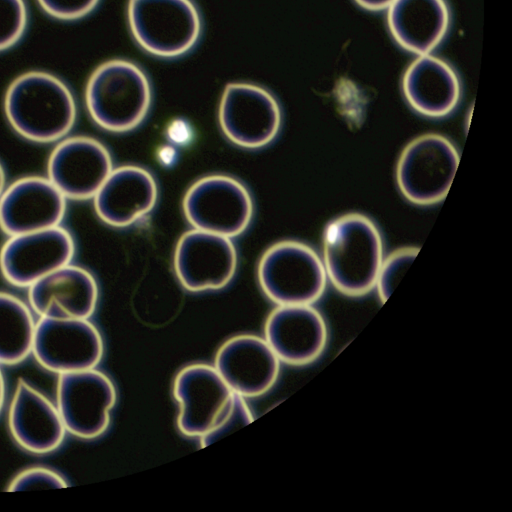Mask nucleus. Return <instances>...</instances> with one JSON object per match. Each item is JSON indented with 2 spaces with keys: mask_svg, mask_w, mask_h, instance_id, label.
Wrapping results in <instances>:
<instances>
[{
  "mask_svg": "<svg viewBox=\"0 0 512 512\" xmlns=\"http://www.w3.org/2000/svg\"><path fill=\"white\" fill-rule=\"evenodd\" d=\"M233 393L215 367L193 364L183 368L173 386L180 405L179 430L189 437L209 432L228 408Z\"/></svg>",
  "mask_w": 512,
  "mask_h": 512,
  "instance_id": "nucleus-14",
  "label": "nucleus"
},
{
  "mask_svg": "<svg viewBox=\"0 0 512 512\" xmlns=\"http://www.w3.org/2000/svg\"><path fill=\"white\" fill-rule=\"evenodd\" d=\"M6 176L4 169L0 163V196L3 193L4 189L6 188Z\"/></svg>",
  "mask_w": 512,
  "mask_h": 512,
  "instance_id": "nucleus-31",
  "label": "nucleus"
},
{
  "mask_svg": "<svg viewBox=\"0 0 512 512\" xmlns=\"http://www.w3.org/2000/svg\"><path fill=\"white\" fill-rule=\"evenodd\" d=\"M252 421V413L244 401V397L233 393L232 400L218 423L209 432L200 437L201 446L206 447L241 429Z\"/></svg>",
  "mask_w": 512,
  "mask_h": 512,
  "instance_id": "nucleus-25",
  "label": "nucleus"
},
{
  "mask_svg": "<svg viewBox=\"0 0 512 512\" xmlns=\"http://www.w3.org/2000/svg\"><path fill=\"white\" fill-rule=\"evenodd\" d=\"M183 210L195 229L231 238L249 226L253 202L246 187L238 180L211 175L190 186L183 199Z\"/></svg>",
  "mask_w": 512,
  "mask_h": 512,
  "instance_id": "nucleus-7",
  "label": "nucleus"
},
{
  "mask_svg": "<svg viewBox=\"0 0 512 512\" xmlns=\"http://www.w3.org/2000/svg\"><path fill=\"white\" fill-rule=\"evenodd\" d=\"M27 19L24 0H0V51L13 46L22 37Z\"/></svg>",
  "mask_w": 512,
  "mask_h": 512,
  "instance_id": "nucleus-26",
  "label": "nucleus"
},
{
  "mask_svg": "<svg viewBox=\"0 0 512 512\" xmlns=\"http://www.w3.org/2000/svg\"><path fill=\"white\" fill-rule=\"evenodd\" d=\"M418 252V247H402L383 259L374 287L383 303L393 293Z\"/></svg>",
  "mask_w": 512,
  "mask_h": 512,
  "instance_id": "nucleus-24",
  "label": "nucleus"
},
{
  "mask_svg": "<svg viewBox=\"0 0 512 512\" xmlns=\"http://www.w3.org/2000/svg\"><path fill=\"white\" fill-rule=\"evenodd\" d=\"M29 301L41 317L88 319L97 305L98 286L89 271L69 263L29 286Z\"/></svg>",
  "mask_w": 512,
  "mask_h": 512,
  "instance_id": "nucleus-18",
  "label": "nucleus"
},
{
  "mask_svg": "<svg viewBox=\"0 0 512 512\" xmlns=\"http://www.w3.org/2000/svg\"><path fill=\"white\" fill-rule=\"evenodd\" d=\"M4 109L13 129L39 143L64 138L76 120V103L67 85L42 71L18 76L8 87Z\"/></svg>",
  "mask_w": 512,
  "mask_h": 512,
  "instance_id": "nucleus-2",
  "label": "nucleus"
},
{
  "mask_svg": "<svg viewBox=\"0 0 512 512\" xmlns=\"http://www.w3.org/2000/svg\"><path fill=\"white\" fill-rule=\"evenodd\" d=\"M359 6L371 10V11H379L383 9H387L388 6L394 0H354Z\"/></svg>",
  "mask_w": 512,
  "mask_h": 512,
  "instance_id": "nucleus-29",
  "label": "nucleus"
},
{
  "mask_svg": "<svg viewBox=\"0 0 512 512\" xmlns=\"http://www.w3.org/2000/svg\"><path fill=\"white\" fill-rule=\"evenodd\" d=\"M98 217L113 227H127L155 206L157 185L153 176L138 166H121L111 171L93 197Z\"/></svg>",
  "mask_w": 512,
  "mask_h": 512,
  "instance_id": "nucleus-19",
  "label": "nucleus"
},
{
  "mask_svg": "<svg viewBox=\"0 0 512 512\" xmlns=\"http://www.w3.org/2000/svg\"><path fill=\"white\" fill-rule=\"evenodd\" d=\"M8 422L16 442L33 453L54 451L65 437L66 428L58 408L22 379L10 405Z\"/></svg>",
  "mask_w": 512,
  "mask_h": 512,
  "instance_id": "nucleus-20",
  "label": "nucleus"
},
{
  "mask_svg": "<svg viewBox=\"0 0 512 512\" xmlns=\"http://www.w3.org/2000/svg\"><path fill=\"white\" fill-rule=\"evenodd\" d=\"M383 259V239L369 217L348 213L324 229L322 261L328 281L341 293L358 297L374 289Z\"/></svg>",
  "mask_w": 512,
  "mask_h": 512,
  "instance_id": "nucleus-1",
  "label": "nucleus"
},
{
  "mask_svg": "<svg viewBox=\"0 0 512 512\" xmlns=\"http://www.w3.org/2000/svg\"><path fill=\"white\" fill-rule=\"evenodd\" d=\"M215 368L234 393L255 397L274 385L280 360L266 340L253 335H238L220 347Z\"/></svg>",
  "mask_w": 512,
  "mask_h": 512,
  "instance_id": "nucleus-17",
  "label": "nucleus"
},
{
  "mask_svg": "<svg viewBox=\"0 0 512 512\" xmlns=\"http://www.w3.org/2000/svg\"><path fill=\"white\" fill-rule=\"evenodd\" d=\"M42 9L54 18L75 20L89 14L100 0H37Z\"/></svg>",
  "mask_w": 512,
  "mask_h": 512,
  "instance_id": "nucleus-28",
  "label": "nucleus"
},
{
  "mask_svg": "<svg viewBox=\"0 0 512 512\" xmlns=\"http://www.w3.org/2000/svg\"><path fill=\"white\" fill-rule=\"evenodd\" d=\"M259 284L278 305H312L325 292L328 278L323 261L308 245L292 240L277 242L262 255Z\"/></svg>",
  "mask_w": 512,
  "mask_h": 512,
  "instance_id": "nucleus-4",
  "label": "nucleus"
},
{
  "mask_svg": "<svg viewBox=\"0 0 512 512\" xmlns=\"http://www.w3.org/2000/svg\"><path fill=\"white\" fill-rule=\"evenodd\" d=\"M402 90L408 104L430 118L449 115L461 98V84L455 70L430 53L418 55L408 66Z\"/></svg>",
  "mask_w": 512,
  "mask_h": 512,
  "instance_id": "nucleus-21",
  "label": "nucleus"
},
{
  "mask_svg": "<svg viewBox=\"0 0 512 512\" xmlns=\"http://www.w3.org/2000/svg\"><path fill=\"white\" fill-rule=\"evenodd\" d=\"M35 326L20 299L0 292V363H19L32 352Z\"/></svg>",
  "mask_w": 512,
  "mask_h": 512,
  "instance_id": "nucleus-23",
  "label": "nucleus"
},
{
  "mask_svg": "<svg viewBox=\"0 0 512 512\" xmlns=\"http://www.w3.org/2000/svg\"><path fill=\"white\" fill-rule=\"evenodd\" d=\"M103 349L101 335L88 319L41 317L35 326L32 352L50 371L62 374L93 369Z\"/></svg>",
  "mask_w": 512,
  "mask_h": 512,
  "instance_id": "nucleus-10",
  "label": "nucleus"
},
{
  "mask_svg": "<svg viewBox=\"0 0 512 512\" xmlns=\"http://www.w3.org/2000/svg\"><path fill=\"white\" fill-rule=\"evenodd\" d=\"M127 16L135 41L157 57L189 52L201 34V17L192 0H129Z\"/></svg>",
  "mask_w": 512,
  "mask_h": 512,
  "instance_id": "nucleus-5",
  "label": "nucleus"
},
{
  "mask_svg": "<svg viewBox=\"0 0 512 512\" xmlns=\"http://www.w3.org/2000/svg\"><path fill=\"white\" fill-rule=\"evenodd\" d=\"M282 121L281 109L266 89L250 83H229L219 105V123L234 144L256 149L277 136Z\"/></svg>",
  "mask_w": 512,
  "mask_h": 512,
  "instance_id": "nucleus-8",
  "label": "nucleus"
},
{
  "mask_svg": "<svg viewBox=\"0 0 512 512\" xmlns=\"http://www.w3.org/2000/svg\"><path fill=\"white\" fill-rule=\"evenodd\" d=\"M459 161V153L448 138L437 133L420 135L399 156L397 186L413 204L439 203L449 192Z\"/></svg>",
  "mask_w": 512,
  "mask_h": 512,
  "instance_id": "nucleus-6",
  "label": "nucleus"
},
{
  "mask_svg": "<svg viewBox=\"0 0 512 512\" xmlns=\"http://www.w3.org/2000/svg\"><path fill=\"white\" fill-rule=\"evenodd\" d=\"M4 399H5V382H4L2 372L0 370V412H1V409L4 404Z\"/></svg>",
  "mask_w": 512,
  "mask_h": 512,
  "instance_id": "nucleus-30",
  "label": "nucleus"
},
{
  "mask_svg": "<svg viewBox=\"0 0 512 512\" xmlns=\"http://www.w3.org/2000/svg\"><path fill=\"white\" fill-rule=\"evenodd\" d=\"M116 403L112 381L102 372L87 369L62 373L57 405L66 430L83 439L101 436L108 428Z\"/></svg>",
  "mask_w": 512,
  "mask_h": 512,
  "instance_id": "nucleus-9",
  "label": "nucleus"
},
{
  "mask_svg": "<svg viewBox=\"0 0 512 512\" xmlns=\"http://www.w3.org/2000/svg\"><path fill=\"white\" fill-rule=\"evenodd\" d=\"M387 23L403 49L424 55L445 38L450 12L445 0H394L387 8Z\"/></svg>",
  "mask_w": 512,
  "mask_h": 512,
  "instance_id": "nucleus-22",
  "label": "nucleus"
},
{
  "mask_svg": "<svg viewBox=\"0 0 512 512\" xmlns=\"http://www.w3.org/2000/svg\"><path fill=\"white\" fill-rule=\"evenodd\" d=\"M237 253L230 238L193 229L179 239L174 269L182 286L192 292L218 290L233 278Z\"/></svg>",
  "mask_w": 512,
  "mask_h": 512,
  "instance_id": "nucleus-12",
  "label": "nucleus"
},
{
  "mask_svg": "<svg viewBox=\"0 0 512 512\" xmlns=\"http://www.w3.org/2000/svg\"><path fill=\"white\" fill-rule=\"evenodd\" d=\"M75 253L71 234L56 226L9 236L0 251L4 278L19 287H29L54 270L69 264Z\"/></svg>",
  "mask_w": 512,
  "mask_h": 512,
  "instance_id": "nucleus-11",
  "label": "nucleus"
},
{
  "mask_svg": "<svg viewBox=\"0 0 512 512\" xmlns=\"http://www.w3.org/2000/svg\"><path fill=\"white\" fill-rule=\"evenodd\" d=\"M265 340L280 361L306 365L323 353L328 328L312 305H279L267 318Z\"/></svg>",
  "mask_w": 512,
  "mask_h": 512,
  "instance_id": "nucleus-16",
  "label": "nucleus"
},
{
  "mask_svg": "<svg viewBox=\"0 0 512 512\" xmlns=\"http://www.w3.org/2000/svg\"><path fill=\"white\" fill-rule=\"evenodd\" d=\"M151 86L135 63L113 59L91 74L85 91L87 110L94 122L111 132H127L146 117L151 105Z\"/></svg>",
  "mask_w": 512,
  "mask_h": 512,
  "instance_id": "nucleus-3",
  "label": "nucleus"
},
{
  "mask_svg": "<svg viewBox=\"0 0 512 512\" xmlns=\"http://www.w3.org/2000/svg\"><path fill=\"white\" fill-rule=\"evenodd\" d=\"M66 480L45 467H32L20 472L10 483L8 491H30L67 487Z\"/></svg>",
  "mask_w": 512,
  "mask_h": 512,
  "instance_id": "nucleus-27",
  "label": "nucleus"
},
{
  "mask_svg": "<svg viewBox=\"0 0 512 512\" xmlns=\"http://www.w3.org/2000/svg\"><path fill=\"white\" fill-rule=\"evenodd\" d=\"M66 200L48 178L18 179L0 196V228L13 236L59 226Z\"/></svg>",
  "mask_w": 512,
  "mask_h": 512,
  "instance_id": "nucleus-15",
  "label": "nucleus"
},
{
  "mask_svg": "<svg viewBox=\"0 0 512 512\" xmlns=\"http://www.w3.org/2000/svg\"><path fill=\"white\" fill-rule=\"evenodd\" d=\"M106 147L96 139L75 136L61 140L50 154L47 178L66 199L93 198L112 171Z\"/></svg>",
  "mask_w": 512,
  "mask_h": 512,
  "instance_id": "nucleus-13",
  "label": "nucleus"
}]
</instances>
